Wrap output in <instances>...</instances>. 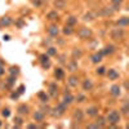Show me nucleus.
<instances>
[{
  "mask_svg": "<svg viewBox=\"0 0 129 129\" xmlns=\"http://www.w3.org/2000/svg\"><path fill=\"white\" fill-rule=\"evenodd\" d=\"M107 121L110 124H118L119 121H120V114L119 111L116 110H112L109 112V115H107Z\"/></svg>",
  "mask_w": 129,
  "mask_h": 129,
  "instance_id": "1",
  "label": "nucleus"
},
{
  "mask_svg": "<svg viewBox=\"0 0 129 129\" xmlns=\"http://www.w3.org/2000/svg\"><path fill=\"white\" fill-rule=\"evenodd\" d=\"M111 37L114 40H123L124 39V30L123 28H114L111 31Z\"/></svg>",
  "mask_w": 129,
  "mask_h": 129,
  "instance_id": "2",
  "label": "nucleus"
},
{
  "mask_svg": "<svg viewBox=\"0 0 129 129\" xmlns=\"http://www.w3.org/2000/svg\"><path fill=\"white\" fill-rule=\"evenodd\" d=\"M78 35H79V37H80V39H89V37H92L93 32H92V30H90V28L81 27V28L79 30Z\"/></svg>",
  "mask_w": 129,
  "mask_h": 129,
  "instance_id": "3",
  "label": "nucleus"
},
{
  "mask_svg": "<svg viewBox=\"0 0 129 129\" xmlns=\"http://www.w3.org/2000/svg\"><path fill=\"white\" fill-rule=\"evenodd\" d=\"M114 13H115V10L111 9V8H109V6H106V8H102V10L98 13V14H101V16H103V17H111Z\"/></svg>",
  "mask_w": 129,
  "mask_h": 129,
  "instance_id": "4",
  "label": "nucleus"
},
{
  "mask_svg": "<svg viewBox=\"0 0 129 129\" xmlns=\"http://www.w3.org/2000/svg\"><path fill=\"white\" fill-rule=\"evenodd\" d=\"M53 5H54V8H57V9H65L67 6V1L66 0H54Z\"/></svg>",
  "mask_w": 129,
  "mask_h": 129,
  "instance_id": "5",
  "label": "nucleus"
},
{
  "mask_svg": "<svg viewBox=\"0 0 129 129\" xmlns=\"http://www.w3.org/2000/svg\"><path fill=\"white\" fill-rule=\"evenodd\" d=\"M48 32H49L50 36H57V35L59 34V30H58V27H57L56 25H52V26H49V28H48Z\"/></svg>",
  "mask_w": 129,
  "mask_h": 129,
  "instance_id": "6",
  "label": "nucleus"
},
{
  "mask_svg": "<svg viewBox=\"0 0 129 129\" xmlns=\"http://www.w3.org/2000/svg\"><path fill=\"white\" fill-rule=\"evenodd\" d=\"M40 61H41L44 69H48V67L50 66V62H49V59H48V56H45V54L40 56Z\"/></svg>",
  "mask_w": 129,
  "mask_h": 129,
  "instance_id": "7",
  "label": "nucleus"
},
{
  "mask_svg": "<svg viewBox=\"0 0 129 129\" xmlns=\"http://www.w3.org/2000/svg\"><path fill=\"white\" fill-rule=\"evenodd\" d=\"M115 52V47H112V45H106L105 47V50H102L101 53L102 54H111V53Z\"/></svg>",
  "mask_w": 129,
  "mask_h": 129,
  "instance_id": "8",
  "label": "nucleus"
},
{
  "mask_svg": "<svg viewBox=\"0 0 129 129\" xmlns=\"http://www.w3.org/2000/svg\"><path fill=\"white\" fill-rule=\"evenodd\" d=\"M47 18L50 19V21H56V19H58V13L56 10H52L47 14Z\"/></svg>",
  "mask_w": 129,
  "mask_h": 129,
  "instance_id": "9",
  "label": "nucleus"
},
{
  "mask_svg": "<svg viewBox=\"0 0 129 129\" xmlns=\"http://www.w3.org/2000/svg\"><path fill=\"white\" fill-rule=\"evenodd\" d=\"M97 17V13H94V12H89V13H87L85 16H84V21H92V19H94Z\"/></svg>",
  "mask_w": 129,
  "mask_h": 129,
  "instance_id": "10",
  "label": "nucleus"
},
{
  "mask_svg": "<svg viewBox=\"0 0 129 129\" xmlns=\"http://www.w3.org/2000/svg\"><path fill=\"white\" fill-rule=\"evenodd\" d=\"M120 90H121V89H120L119 85H112V87H111V94L115 96V97H118V96L120 94Z\"/></svg>",
  "mask_w": 129,
  "mask_h": 129,
  "instance_id": "11",
  "label": "nucleus"
},
{
  "mask_svg": "<svg viewBox=\"0 0 129 129\" xmlns=\"http://www.w3.org/2000/svg\"><path fill=\"white\" fill-rule=\"evenodd\" d=\"M0 23H1V26H9L12 23V18L10 17H4L0 19Z\"/></svg>",
  "mask_w": 129,
  "mask_h": 129,
  "instance_id": "12",
  "label": "nucleus"
},
{
  "mask_svg": "<svg viewBox=\"0 0 129 129\" xmlns=\"http://www.w3.org/2000/svg\"><path fill=\"white\" fill-rule=\"evenodd\" d=\"M107 75H109V78H110L111 80H115V79H118V78H119V74H118L115 70H109Z\"/></svg>",
  "mask_w": 129,
  "mask_h": 129,
  "instance_id": "13",
  "label": "nucleus"
},
{
  "mask_svg": "<svg viewBox=\"0 0 129 129\" xmlns=\"http://www.w3.org/2000/svg\"><path fill=\"white\" fill-rule=\"evenodd\" d=\"M69 84H70L71 87H78V84H79V79H78L76 76H71V78L69 79Z\"/></svg>",
  "mask_w": 129,
  "mask_h": 129,
  "instance_id": "14",
  "label": "nucleus"
},
{
  "mask_svg": "<svg viewBox=\"0 0 129 129\" xmlns=\"http://www.w3.org/2000/svg\"><path fill=\"white\" fill-rule=\"evenodd\" d=\"M67 67H69V70L70 71H76L78 70V63L76 62H75V61H71V62L70 63H67Z\"/></svg>",
  "mask_w": 129,
  "mask_h": 129,
  "instance_id": "15",
  "label": "nucleus"
},
{
  "mask_svg": "<svg viewBox=\"0 0 129 129\" xmlns=\"http://www.w3.org/2000/svg\"><path fill=\"white\" fill-rule=\"evenodd\" d=\"M76 23H78V18L76 17L71 16V17L67 18V25H69V26H74V25H76Z\"/></svg>",
  "mask_w": 129,
  "mask_h": 129,
  "instance_id": "16",
  "label": "nucleus"
},
{
  "mask_svg": "<svg viewBox=\"0 0 129 129\" xmlns=\"http://www.w3.org/2000/svg\"><path fill=\"white\" fill-rule=\"evenodd\" d=\"M18 112L21 114V115H25V114H28V107L26 105H22L18 107Z\"/></svg>",
  "mask_w": 129,
  "mask_h": 129,
  "instance_id": "17",
  "label": "nucleus"
},
{
  "mask_svg": "<svg viewBox=\"0 0 129 129\" xmlns=\"http://www.w3.org/2000/svg\"><path fill=\"white\" fill-rule=\"evenodd\" d=\"M74 119H75V120H81V119H83V112H81V110H75V112H74Z\"/></svg>",
  "mask_w": 129,
  "mask_h": 129,
  "instance_id": "18",
  "label": "nucleus"
},
{
  "mask_svg": "<svg viewBox=\"0 0 129 129\" xmlns=\"http://www.w3.org/2000/svg\"><path fill=\"white\" fill-rule=\"evenodd\" d=\"M87 112H88V115H90V116H96L98 114V109L97 107H90V109L87 110Z\"/></svg>",
  "mask_w": 129,
  "mask_h": 129,
  "instance_id": "19",
  "label": "nucleus"
},
{
  "mask_svg": "<svg viewBox=\"0 0 129 129\" xmlns=\"http://www.w3.org/2000/svg\"><path fill=\"white\" fill-rule=\"evenodd\" d=\"M92 61H93L94 63L101 62V61H102V53H97V54H94V56L92 57Z\"/></svg>",
  "mask_w": 129,
  "mask_h": 129,
  "instance_id": "20",
  "label": "nucleus"
},
{
  "mask_svg": "<svg viewBox=\"0 0 129 129\" xmlns=\"http://www.w3.org/2000/svg\"><path fill=\"white\" fill-rule=\"evenodd\" d=\"M74 32V30H72V26H69V25H66L65 28H63V34L65 35H71Z\"/></svg>",
  "mask_w": 129,
  "mask_h": 129,
  "instance_id": "21",
  "label": "nucleus"
},
{
  "mask_svg": "<svg viewBox=\"0 0 129 129\" xmlns=\"http://www.w3.org/2000/svg\"><path fill=\"white\" fill-rule=\"evenodd\" d=\"M34 118H35V120H37V121H41V120L44 119V114H43L41 111H36L35 115H34Z\"/></svg>",
  "mask_w": 129,
  "mask_h": 129,
  "instance_id": "22",
  "label": "nucleus"
},
{
  "mask_svg": "<svg viewBox=\"0 0 129 129\" xmlns=\"http://www.w3.org/2000/svg\"><path fill=\"white\" fill-rule=\"evenodd\" d=\"M81 50L80 49H74V52H72V58L74 59H76V58H79V57H81Z\"/></svg>",
  "mask_w": 129,
  "mask_h": 129,
  "instance_id": "23",
  "label": "nucleus"
},
{
  "mask_svg": "<svg viewBox=\"0 0 129 129\" xmlns=\"http://www.w3.org/2000/svg\"><path fill=\"white\" fill-rule=\"evenodd\" d=\"M128 22H129L128 18H127V17H123V18H120V19L118 21V25H119V26H127Z\"/></svg>",
  "mask_w": 129,
  "mask_h": 129,
  "instance_id": "24",
  "label": "nucleus"
},
{
  "mask_svg": "<svg viewBox=\"0 0 129 129\" xmlns=\"http://www.w3.org/2000/svg\"><path fill=\"white\" fill-rule=\"evenodd\" d=\"M54 75H56L57 79H62V78H63V71L61 70V69H57L56 72H54Z\"/></svg>",
  "mask_w": 129,
  "mask_h": 129,
  "instance_id": "25",
  "label": "nucleus"
},
{
  "mask_svg": "<svg viewBox=\"0 0 129 129\" xmlns=\"http://www.w3.org/2000/svg\"><path fill=\"white\" fill-rule=\"evenodd\" d=\"M92 87H93L92 81H90V80H85V83H84V89H85V90H89V89H92Z\"/></svg>",
  "mask_w": 129,
  "mask_h": 129,
  "instance_id": "26",
  "label": "nucleus"
},
{
  "mask_svg": "<svg viewBox=\"0 0 129 129\" xmlns=\"http://www.w3.org/2000/svg\"><path fill=\"white\" fill-rule=\"evenodd\" d=\"M72 101H74V98H72L70 94H69V96H67V94L65 96V100H63V102H65V103H67V105H69V103H71Z\"/></svg>",
  "mask_w": 129,
  "mask_h": 129,
  "instance_id": "27",
  "label": "nucleus"
},
{
  "mask_svg": "<svg viewBox=\"0 0 129 129\" xmlns=\"http://www.w3.org/2000/svg\"><path fill=\"white\" fill-rule=\"evenodd\" d=\"M97 125H98V127H105V125H106L105 119H103V118H100V119H98V120H97Z\"/></svg>",
  "mask_w": 129,
  "mask_h": 129,
  "instance_id": "28",
  "label": "nucleus"
},
{
  "mask_svg": "<svg viewBox=\"0 0 129 129\" xmlns=\"http://www.w3.org/2000/svg\"><path fill=\"white\" fill-rule=\"evenodd\" d=\"M39 97L41 98V101H43V102H47V101H48V96L45 94V93H43V92H41V93H39Z\"/></svg>",
  "mask_w": 129,
  "mask_h": 129,
  "instance_id": "29",
  "label": "nucleus"
},
{
  "mask_svg": "<svg viewBox=\"0 0 129 129\" xmlns=\"http://www.w3.org/2000/svg\"><path fill=\"white\" fill-rule=\"evenodd\" d=\"M56 90H57V89H56V85L52 84V85H50V93H52V96H57V92H56Z\"/></svg>",
  "mask_w": 129,
  "mask_h": 129,
  "instance_id": "30",
  "label": "nucleus"
},
{
  "mask_svg": "<svg viewBox=\"0 0 129 129\" xmlns=\"http://www.w3.org/2000/svg\"><path fill=\"white\" fill-rule=\"evenodd\" d=\"M48 53H49L50 56H56V54H57V50H56V48H49V49H48Z\"/></svg>",
  "mask_w": 129,
  "mask_h": 129,
  "instance_id": "31",
  "label": "nucleus"
},
{
  "mask_svg": "<svg viewBox=\"0 0 129 129\" xmlns=\"http://www.w3.org/2000/svg\"><path fill=\"white\" fill-rule=\"evenodd\" d=\"M121 111H123L124 115H128V103L124 105V107H123V110H121Z\"/></svg>",
  "mask_w": 129,
  "mask_h": 129,
  "instance_id": "32",
  "label": "nucleus"
},
{
  "mask_svg": "<svg viewBox=\"0 0 129 129\" xmlns=\"http://www.w3.org/2000/svg\"><path fill=\"white\" fill-rule=\"evenodd\" d=\"M10 72H12L13 75H14V74L17 75V74H18V69H17V67H12V69H10Z\"/></svg>",
  "mask_w": 129,
  "mask_h": 129,
  "instance_id": "33",
  "label": "nucleus"
},
{
  "mask_svg": "<svg viewBox=\"0 0 129 129\" xmlns=\"http://www.w3.org/2000/svg\"><path fill=\"white\" fill-rule=\"evenodd\" d=\"M10 115V112H9V110H4L3 111V116H5V118H8Z\"/></svg>",
  "mask_w": 129,
  "mask_h": 129,
  "instance_id": "34",
  "label": "nucleus"
},
{
  "mask_svg": "<svg viewBox=\"0 0 129 129\" xmlns=\"http://www.w3.org/2000/svg\"><path fill=\"white\" fill-rule=\"evenodd\" d=\"M111 3H112V4H119V5H121L123 0H111Z\"/></svg>",
  "mask_w": 129,
  "mask_h": 129,
  "instance_id": "35",
  "label": "nucleus"
},
{
  "mask_svg": "<svg viewBox=\"0 0 129 129\" xmlns=\"http://www.w3.org/2000/svg\"><path fill=\"white\" fill-rule=\"evenodd\" d=\"M105 70H106L105 67H101V69H98V70H97V72L100 74V75H102V74H105Z\"/></svg>",
  "mask_w": 129,
  "mask_h": 129,
  "instance_id": "36",
  "label": "nucleus"
},
{
  "mask_svg": "<svg viewBox=\"0 0 129 129\" xmlns=\"http://www.w3.org/2000/svg\"><path fill=\"white\" fill-rule=\"evenodd\" d=\"M17 123V125H22V119H19V118H17L16 120H14Z\"/></svg>",
  "mask_w": 129,
  "mask_h": 129,
  "instance_id": "37",
  "label": "nucleus"
},
{
  "mask_svg": "<svg viewBox=\"0 0 129 129\" xmlns=\"http://www.w3.org/2000/svg\"><path fill=\"white\" fill-rule=\"evenodd\" d=\"M23 89H25V87H23V85H21V87H19V89H18V93H19V94H21V93H23Z\"/></svg>",
  "mask_w": 129,
  "mask_h": 129,
  "instance_id": "38",
  "label": "nucleus"
},
{
  "mask_svg": "<svg viewBox=\"0 0 129 129\" xmlns=\"http://www.w3.org/2000/svg\"><path fill=\"white\" fill-rule=\"evenodd\" d=\"M79 100H80L79 102H84V100H85V97H84V96H79Z\"/></svg>",
  "mask_w": 129,
  "mask_h": 129,
  "instance_id": "39",
  "label": "nucleus"
},
{
  "mask_svg": "<svg viewBox=\"0 0 129 129\" xmlns=\"http://www.w3.org/2000/svg\"><path fill=\"white\" fill-rule=\"evenodd\" d=\"M34 5H40V1H39V0H34Z\"/></svg>",
  "mask_w": 129,
  "mask_h": 129,
  "instance_id": "40",
  "label": "nucleus"
},
{
  "mask_svg": "<svg viewBox=\"0 0 129 129\" xmlns=\"http://www.w3.org/2000/svg\"><path fill=\"white\" fill-rule=\"evenodd\" d=\"M18 94H19V93H13V94H12V98H17Z\"/></svg>",
  "mask_w": 129,
  "mask_h": 129,
  "instance_id": "41",
  "label": "nucleus"
},
{
  "mask_svg": "<svg viewBox=\"0 0 129 129\" xmlns=\"http://www.w3.org/2000/svg\"><path fill=\"white\" fill-rule=\"evenodd\" d=\"M1 74H4V71H3V69H1V67H0V75H1Z\"/></svg>",
  "mask_w": 129,
  "mask_h": 129,
  "instance_id": "42",
  "label": "nucleus"
},
{
  "mask_svg": "<svg viewBox=\"0 0 129 129\" xmlns=\"http://www.w3.org/2000/svg\"><path fill=\"white\" fill-rule=\"evenodd\" d=\"M0 66H3V62H1V61H0Z\"/></svg>",
  "mask_w": 129,
  "mask_h": 129,
  "instance_id": "43",
  "label": "nucleus"
},
{
  "mask_svg": "<svg viewBox=\"0 0 129 129\" xmlns=\"http://www.w3.org/2000/svg\"><path fill=\"white\" fill-rule=\"evenodd\" d=\"M0 27H1V23H0Z\"/></svg>",
  "mask_w": 129,
  "mask_h": 129,
  "instance_id": "44",
  "label": "nucleus"
},
{
  "mask_svg": "<svg viewBox=\"0 0 129 129\" xmlns=\"http://www.w3.org/2000/svg\"><path fill=\"white\" fill-rule=\"evenodd\" d=\"M0 125H1V123H0Z\"/></svg>",
  "mask_w": 129,
  "mask_h": 129,
  "instance_id": "45",
  "label": "nucleus"
}]
</instances>
